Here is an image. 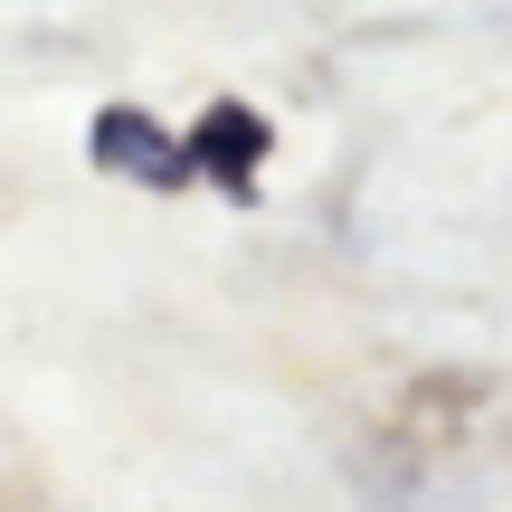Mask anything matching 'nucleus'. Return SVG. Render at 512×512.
Wrapping results in <instances>:
<instances>
[{
  "mask_svg": "<svg viewBox=\"0 0 512 512\" xmlns=\"http://www.w3.org/2000/svg\"><path fill=\"white\" fill-rule=\"evenodd\" d=\"M256 152H266V124H256L247 105H209L200 133H190V171H209V181L238 190V200H247V181H256Z\"/></svg>",
  "mask_w": 512,
  "mask_h": 512,
  "instance_id": "f257e3e1",
  "label": "nucleus"
},
{
  "mask_svg": "<svg viewBox=\"0 0 512 512\" xmlns=\"http://www.w3.org/2000/svg\"><path fill=\"white\" fill-rule=\"evenodd\" d=\"M95 162H114V171H143L152 190H181V181H190V152H171L162 133H152L143 114H124V105H114L105 124H95Z\"/></svg>",
  "mask_w": 512,
  "mask_h": 512,
  "instance_id": "f03ea898",
  "label": "nucleus"
}]
</instances>
